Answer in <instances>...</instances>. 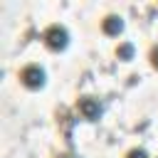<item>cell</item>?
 I'll return each mask as SVG.
<instances>
[{
	"label": "cell",
	"instance_id": "277c9868",
	"mask_svg": "<svg viewBox=\"0 0 158 158\" xmlns=\"http://www.w3.org/2000/svg\"><path fill=\"white\" fill-rule=\"evenodd\" d=\"M121 30H123V20H121V17L109 15V17L104 20V32H106V35H118Z\"/></svg>",
	"mask_w": 158,
	"mask_h": 158
},
{
	"label": "cell",
	"instance_id": "ba28073f",
	"mask_svg": "<svg viewBox=\"0 0 158 158\" xmlns=\"http://www.w3.org/2000/svg\"><path fill=\"white\" fill-rule=\"evenodd\" d=\"M59 158H77V156H59Z\"/></svg>",
	"mask_w": 158,
	"mask_h": 158
},
{
	"label": "cell",
	"instance_id": "7a4b0ae2",
	"mask_svg": "<svg viewBox=\"0 0 158 158\" xmlns=\"http://www.w3.org/2000/svg\"><path fill=\"white\" fill-rule=\"evenodd\" d=\"M77 109H79V114H81L86 121H96V118H101V114H104L101 101L94 99V96H84V99H79Z\"/></svg>",
	"mask_w": 158,
	"mask_h": 158
},
{
	"label": "cell",
	"instance_id": "5b68a950",
	"mask_svg": "<svg viewBox=\"0 0 158 158\" xmlns=\"http://www.w3.org/2000/svg\"><path fill=\"white\" fill-rule=\"evenodd\" d=\"M116 52H118V57H121V59H128V57L133 54V47H131V44H121Z\"/></svg>",
	"mask_w": 158,
	"mask_h": 158
},
{
	"label": "cell",
	"instance_id": "8992f818",
	"mask_svg": "<svg viewBox=\"0 0 158 158\" xmlns=\"http://www.w3.org/2000/svg\"><path fill=\"white\" fill-rule=\"evenodd\" d=\"M128 158H148V153H146L143 148H133V151L128 153Z\"/></svg>",
	"mask_w": 158,
	"mask_h": 158
},
{
	"label": "cell",
	"instance_id": "52a82bcc",
	"mask_svg": "<svg viewBox=\"0 0 158 158\" xmlns=\"http://www.w3.org/2000/svg\"><path fill=\"white\" fill-rule=\"evenodd\" d=\"M151 62H153V67L158 69V44H156V47L151 49Z\"/></svg>",
	"mask_w": 158,
	"mask_h": 158
},
{
	"label": "cell",
	"instance_id": "6da1fadb",
	"mask_svg": "<svg viewBox=\"0 0 158 158\" xmlns=\"http://www.w3.org/2000/svg\"><path fill=\"white\" fill-rule=\"evenodd\" d=\"M44 42H47L49 49H64L67 42H69L67 27H62V25H49L47 32H44Z\"/></svg>",
	"mask_w": 158,
	"mask_h": 158
},
{
	"label": "cell",
	"instance_id": "3957f363",
	"mask_svg": "<svg viewBox=\"0 0 158 158\" xmlns=\"http://www.w3.org/2000/svg\"><path fill=\"white\" fill-rule=\"evenodd\" d=\"M20 79H22L25 86H30V89H40V86L44 84V69H42L40 64H27V67L20 72Z\"/></svg>",
	"mask_w": 158,
	"mask_h": 158
}]
</instances>
